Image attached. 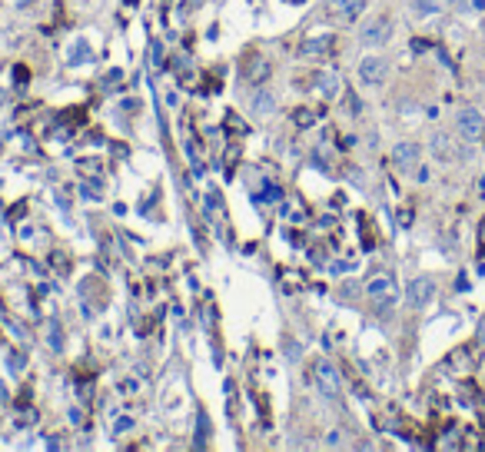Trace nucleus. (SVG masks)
<instances>
[{"label":"nucleus","mask_w":485,"mask_h":452,"mask_svg":"<svg viewBox=\"0 0 485 452\" xmlns=\"http://www.w3.org/2000/svg\"><path fill=\"white\" fill-rule=\"evenodd\" d=\"M366 293L372 303H379V306H389V303H396L399 299V283L392 273H379V276H372L366 283Z\"/></svg>","instance_id":"obj_1"},{"label":"nucleus","mask_w":485,"mask_h":452,"mask_svg":"<svg viewBox=\"0 0 485 452\" xmlns=\"http://www.w3.org/2000/svg\"><path fill=\"white\" fill-rule=\"evenodd\" d=\"M312 379H316V389H320L326 399H340V373H336V366L332 363H316V373H312Z\"/></svg>","instance_id":"obj_2"},{"label":"nucleus","mask_w":485,"mask_h":452,"mask_svg":"<svg viewBox=\"0 0 485 452\" xmlns=\"http://www.w3.org/2000/svg\"><path fill=\"white\" fill-rule=\"evenodd\" d=\"M456 124H459V134L466 136V140H479V136L485 134V116L479 114L476 106H462L456 116Z\"/></svg>","instance_id":"obj_3"},{"label":"nucleus","mask_w":485,"mask_h":452,"mask_svg":"<svg viewBox=\"0 0 485 452\" xmlns=\"http://www.w3.org/2000/svg\"><path fill=\"white\" fill-rule=\"evenodd\" d=\"M432 296H436V283H432L429 276H416L412 283H409V289H406V299H409V306L412 309L429 306Z\"/></svg>","instance_id":"obj_4"},{"label":"nucleus","mask_w":485,"mask_h":452,"mask_svg":"<svg viewBox=\"0 0 485 452\" xmlns=\"http://www.w3.org/2000/svg\"><path fill=\"white\" fill-rule=\"evenodd\" d=\"M389 34H392V20L389 17H376V20H369L366 27H362V44L366 47H379V44H386Z\"/></svg>","instance_id":"obj_5"},{"label":"nucleus","mask_w":485,"mask_h":452,"mask_svg":"<svg viewBox=\"0 0 485 452\" xmlns=\"http://www.w3.org/2000/svg\"><path fill=\"white\" fill-rule=\"evenodd\" d=\"M386 74H389V64L382 57H366L359 64V80L369 84V87H379L386 80Z\"/></svg>","instance_id":"obj_6"},{"label":"nucleus","mask_w":485,"mask_h":452,"mask_svg":"<svg viewBox=\"0 0 485 452\" xmlns=\"http://www.w3.org/2000/svg\"><path fill=\"white\" fill-rule=\"evenodd\" d=\"M392 164L399 166V170H419V144H396V150H392Z\"/></svg>","instance_id":"obj_7"},{"label":"nucleus","mask_w":485,"mask_h":452,"mask_svg":"<svg viewBox=\"0 0 485 452\" xmlns=\"http://www.w3.org/2000/svg\"><path fill=\"white\" fill-rule=\"evenodd\" d=\"M332 44H336V40H332L330 34H322V37H306L302 40V54H306V57H322V54H330L332 50Z\"/></svg>","instance_id":"obj_8"},{"label":"nucleus","mask_w":485,"mask_h":452,"mask_svg":"<svg viewBox=\"0 0 485 452\" xmlns=\"http://www.w3.org/2000/svg\"><path fill=\"white\" fill-rule=\"evenodd\" d=\"M432 154H436L439 160H456L459 150H456V144H452V136L449 134H436L432 136Z\"/></svg>","instance_id":"obj_9"},{"label":"nucleus","mask_w":485,"mask_h":452,"mask_svg":"<svg viewBox=\"0 0 485 452\" xmlns=\"http://www.w3.org/2000/svg\"><path fill=\"white\" fill-rule=\"evenodd\" d=\"M330 7L336 10L342 20H352V17H359V10L366 7V0H330Z\"/></svg>","instance_id":"obj_10"},{"label":"nucleus","mask_w":485,"mask_h":452,"mask_svg":"<svg viewBox=\"0 0 485 452\" xmlns=\"http://www.w3.org/2000/svg\"><path fill=\"white\" fill-rule=\"evenodd\" d=\"M276 110V96L270 90H260V94L252 96V116H270Z\"/></svg>","instance_id":"obj_11"},{"label":"nucleus","mask_w":485,"mask_h":452,"mask_svg":"<svg viewBox=\"0 0 485 452\" xmlns=\"http://www.w3.org/2000/svg\"><path fill=\"white\" fill-rule=\"evenodd\" d=\"M90 60H93L90 44H87V40H77V44H73V50H70V64H73V67H80V64H90Z\"/></svg>","instance_id":"obj_12"},{"label":"nucleus","mask_w":485,"mask_h":452,"mask_svg":"<svg viewBox=\"0 0 485 452\" xmlns=\"http://www.w3.org/2000/svg\"><path fill=\"white\" fill-rule=\"evenodd\" d=\"M316 87H320V94L326 96V100H332V96L340 94V80L332 77V74H320V77H316Z\"/></svg>","instance_id":"obj_13"},{"label":"nucleus","mask_w":485,"mask_h":452,"mask_svg":"<svg viewBox=\"0 0 485 452\" xmlns=\"http://www.w3.org/2000/svg\"><path fill=\"white\" fill-rule=\"evenodd\" d=\"M452 0H416V10L419 14H439V10H446Z\"/></svg>","instance_id":"obj_14"},{"label":"nucleus","mask_w":485,"mask_h":452,"mask_svg":"<svg viewBox=\"0 0 485 452\" xmlns=\"http://www.w3.org/2000/svg\"><path fill=\"white\" fill-rule=\"evenodd\" d=\"M260 200L262 203H280L282 200V190L276 186V183H266V186L260 190Z\"/></svg>","instance_id":"obj_15"},{"label":"nucleus","mask_w":485,"mask_h":452,"mask_svg":"<svg viewBox=\"0 0 485 452\" xmlns=\"http://www.w3.org/2000/svg\"><path fill=\"white\" fill-rule=\"evenodd\" d=\"M200 436H196V446H206V426H210V419H206V413H200Z\"/></svg>","instance_id":"obj_16"},{"label":"nucleus","mask_w":485,"mask_h":452,"mask_svg":"<svg viewBox=\"0 0 485 452\" xmlns=\"http://www.w3.org/2000/svg\"><path fill=\"white\" fill-rule=\"evenodd\" d=\"M292 120H296V126H310L312 124V114H310V110H296V116H292Z\"/></svg>","instance_id":"obj_17"},{"label":"nucleus","mask_w":485,"mask_h":452,"mask_svg":"<svg viewBox=\"0 0 485 452\" xmlns=\"http://www.w3.org/2000/svg\"><path fill=\"white\" fill-rule=\"evenodd\" d=\"M326 446H332V449H336V446H342V433H330V439H326Z\"/></svg>","instance_id":"obj_18"},{"label":"nucleus","mask_w":485,"mask_h":452,"mask_svg":"<svg viewBox=\"0 0 485 452\" xmlns=\"http://www.w3.org/2000/svg\"><path fill=\"white\" fill-rule=\"evenodd\" d=\"M482 336H485V319H482Z\"/></svg>","instance_id":"obj_19"}]
</instances>
